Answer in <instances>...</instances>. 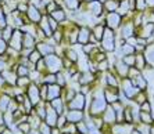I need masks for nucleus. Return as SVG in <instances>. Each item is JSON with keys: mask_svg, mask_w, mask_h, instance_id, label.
Masks as SVG:
<instances>
[{"mask_svg": "<svg viewBox=\"0 0 154 134\" xmlns=\"http://www.w3.org/2000/svg\"><path fill=\"white\" fill-rule=\"evenodd\" d=\"M22 50H35L36 49V37L32 36L31 33H24L22 37Z\"/></svg>", "mask_w": 154, "mask_h": 134, "instance_id": "20", "label": "nucleus"}, {"mask_svg": "<svg viewBox=\"0 0 154 134\" xmlns=\"http://www.w3.org/2000/svg\"><path fill=\"white\" fill-rule=\"evenodd\" d=\"M40 58H43V55H42V54H40L36 49H35V50H32V51H31V54L28 55V60H29V62L32 64V65H35V64L38 62V61H39Z\"/></svg>", "mask_w": 154, "mask_h": 134, "instance_id": "32", "label": "nucleus"}, {"mask_svg": "<svg viewBox=\"0 0 154 134\" xmlns=\"http://www.w3.org/2000/svg\"><path fill=\"white\" fill-rule=\"evenodd\" d=\"M99 1H101V3H104V1H106V0H99Z\"/></svg>", "mask_w": 154, "mask_h": 134, "instance_id": "60", "label": "nucleus"}, {"mask_svg": "<svg viewBox=\"0 0 154 134\" xmlns=\"http://www.w3.org/2000/svg\"><path fill=\"white\" fill-rule=\"evenodd\" d=\"M61 91H63V87L57 83L54 85H49L47 86V94H46V101H53L54 98L60 97Z\"/></svg>", "mask_w": 154, "mask_h": 134, "instance_id": "14", "label": "nucleus"}, {"mask_svg": "<svg viewBox=\"0 0 154 134\" xmlns=\"http://www.w3.org/2000/svg\"><path fill=\"white\" fill-rule=\"evenodd\" d=\"M117 120V113H115L114 108L112 106H107L106 111H104V122L106 123H112Z\"/></svg>", "mask_w": 154, "mask_h": 134, "instance_id": "24", "label": "nucleus"}, {"mask_svg": "<svg viewBox=\"0 0 154 134\" xmlns=\"http://www.w3.org/2000/svg\"><path fill=\"white\" fill-rule=\"evenodd\" d=\"M76 129H78L79 131H82V134H88V133H89V129L86 127V124H85V123H81V122L78 123Z\"/></svg>", "mask_w": 154, "mask_h": 134, "instance_id": "45", "label": "nucleus"}, {"mask_svg": "<svg viewBox=\"0 0 154 134\" xmlns=\"http://www.w3.org/2000/svg\"><path fill=\"white\" fill-rule=\"evenodd\" d=\"M147 8L146 1L144 0H135V6H133V11L136 13H144Z\"/></svg>", "mask_w": 154, "mask_h": 134, "instance_id": "34", "label": "nucleus"}, {"mask_svg": "<svg viewBox=\"0 0 154 134\" xmlns=\"http://www.w3.org/2000/svg\"><path fill=\"white\" fill-rule=\"evenodd\" d=\"M90 37H92V29L88 28V26H81L78 32V43L79 44H88L90 43Z\"/></svg>", "mask_w": 154, "mask_h": 134, "instance_id": "9", "label": "nucleus"}, {"mask_svg": "<svg viewBox=\"0 0 154 134\" xmlns=\"http://www.w3.org/2000/svg\"><path fill=\"white\" fill-rule=\"evenodd\" d=\"M6 50H7V42L2 37V39H0V54L4 53Z\"/></svg>", "mask_w": 154, "mask_h": 134, "instance_id": "47", "label": "nucleus"}, {"mask_svg": "<svg viewBox=\"0 0 154 134\" xmlns=\"http://www.w3.org/2000/svg\"><path fill=\"white\" fill-rule=\"evenodd\" d=\"M50 17H53L56 21L58 22V24H63L64 21H67V14H65V11L63 10V8H60L58 7L57 10H54L53 13H50Z\"/></svg>", "mask_w": 154, "mask_h": 134, "instance_id": "23", "label": "nucleus"}, {"mask_svg": "<svg viewBox=\"0 0 154 134\" xmlns=\"http://www.w3.org/2000/svg\"><path fill=\"white\" fill-rule=\"evenodd\" d=\"M22 37H24V32H21L20 29H15L13 32V36L11 39L8 40V44H10V49L15 50V51H22L24 46H22Z\"/></svg>", "mask_w": 154, "mask_h": 134, "instance_id": "6", "label": "nucleus"}, {"mask_svg": "<svg viewBox=\"0 0 154 134\" xmlns=\"http://www.w3.org/2000/svg\"><path fill=\"white\" fill-rule=\"evenodd\" d=\"M6 26H7L6 25V17H4V14L0 10V28H6Z\"/></svg>", "mask_w": 154, "mask_h": 134, "instance_id": "50", "label": "nucleus"}, {"mask_svg": "<svg viewBox=\"0 0 154 134\" xmlns=\"http://www.w3.org/2000/svg\"><path fill=\"white\" fill-rule=\"evenodd\" d=\"M137 130H139L142 134H150V129L147 127V123H144L143 126H139L137 127Z\"/></svg>", "mask_w": 154, "mask_h": 134, "instance_id": "46", "label": "nucleus"}, {"mask_svg": "<svg viewBox=\"0 0 154 134\" xmlns=\"http://www.w3.org/2000/svg\"><path fill=\"white\" fill-rule=\"evenodd\" d=\"M121 32H119V36H121L122 40H128L129 37L135 36L136 33V25L133 24V21H126L121 24Z\"/></svg>", "mask_w": 154, "mask_h": 134, "instance_id": "4", "label": "nucleus"}, {"mask_svg": "<svg viewBox=\"0 0 154 134\" xmlns=\"http://www.w3.org/2000/svg\"><path fill=\"white\" fill-rule=\"evenodd\" d=\"M122 60H124V62H125L128 67H135V60H136V57H135V54H131V55H124Z\"/></svg>", "mask_w": 154, "mask_h": 134, "instance_id": "39", "label": "nucleus"}, {"mask_svg": "<svg viewBox=\"0 0 154 134\" xmlns=\"http://www.w3.org/2000/svg\"><path fill=\"white\" fill-rule=\"evenodd\" d=\"M88 6V10L94 15V17H100L104 11V6L101 1L99 0H93V1H89V3H85Z\"/></svg>", "mask_w": 154, "mask_h": 134, "instance_id": "13", "label": "nucleus"}, {"mask_svg": "<svg viewBox=\"0 0 154 134\" xmlns=\"http://www.w3.org/2000/svg\"><path fill=\"white\" fill-rule=\"evenodd\" d=\"M143 55L146 58V62L150 68H154V42L147 43V46L143 50Z\"/></svg>", "mask_w": 154, "mask_h": 134, "instance_id": "15", "label": "nucleus"}, {"mask_svg": "<svg viewBox=\"0 0 154 134\" xmlns=\"http://www.w3.org/2000/svg\"><path fill=\"white\" fill-rule=\"evenodd\" d=\"M146 1V6L149 8H154V0H144Z\"/></svg>", "mask_w": 154, "mask_h": 134, "instance_id": "52", "label": "nucleus"}, {"mask_svg": "<svg viewBox=\"0 0 154 134\" xmlns=\"http://www.w3.org/2000/svg\"><path fill=\"white\" fill-rule=\"evenodd\" d=\"M13 26H6V28H3V33H2V37H3L6 42H8V40L11 39V36H13Z\"/></svg>", "mask_w": 154, "mask_h": 134, "instance_id": "38", "label": "nucleus"}, {"mask_svg": "<svg viewBox=\"0 0 154 134\" xmlns=\"http://www.w3.org/2000/svg\"><path fill=\"white\" fill-rule=\"evenodd\" d=\"M106 82H107V86H112V87H117L118 86V79L115 78V75L112 73H107L106 75Z\"/></svg>", "mask_w": 154, "mask_h": 134, "instance_id": "37", "label": "nucleus"}, {"mask_svg": "<svg viewBox=\"0 0 154 134\" xmlns=\"http://www.w3.org/2000/svg\"><path fill=\"white\" fill-rule=\"evenodd\" d=\"M28 98L31 100V103L33 104V105H36V104L40 103V90L39 87L35 85V83H31L28 87Z\"/></svg>", "mask_w": 154, "mask_h": 134, "instance_id": "12", "label": "nucleus"}, {"mask_svg": "<svg viewBox=\"0 0 154 134\" xmlns=\"http://www.w3.org/2000/svg\"><path fill=\"white\" fill-rule=\"evenodd\" d=\"M150 131H151V134H154V127L153 129H150Z\"/></svg>", "mask_w": 154, "mask_h": 134, "instance_id": "58", "label": "nucleus"}, {"mask_svg": "<svg viewBox=\"0 0 154 134\" xmlns=\"http://www.w3.org/2000/svg\"><path fill=\"white\" fill-rule=\"evenodd\" d=\"M68 10H78L81 7V0H63Z\"/></svg>", "mask_w": 154, "mask_h": 134, "instance_id": "31", "label": "nucleus"}, {"mask_svg": "<svg viewBox=\"0 0 154 134\" xmlns=\"http://www.w3.org/2000/svg\"><path fill=\"white\" fill-rule=\"evenodd\" d=\"M26 17H28V21H31L32 24H39L43 14L42 11L39 10V7H36L33 4H29L28 11H26Z\"/></svg>", "mask_w": 154, "mask_h": 134, "instance_id": "8", "label": "nucleus"}, {"mask_svg": "<svg viewBox=\"0 0 154 134\" xmlns=\"http://www.w3.org/2000/svg\"><path fill=\"white\" fill-rule=\"evenodd\" d=\"M104 97L107 100V103H115L118 101V88L112 87V86H107L104 88Z\"/></svg>", "mask_w": 154, "mask_h": 134, "instance_id": "17", "label": "nucleus"}, {"mask_svg": "<svg viewBox=\"0 0 154 134\" xmlns=\"http://www.w3.org/2000/svg\"><path fill=\"white\" fill-rule=\"evenodd\" d=\"M132 134H142V133H140V131L137 130V131H132Z\"/></svg>", "mask_w": 154, "mask_h": 134, "instance_id": "57", "label": "nucleus"}, {"mask_svg": "<svg viewBox=\"0 0 154 134\" xmlns=\"http://www.w3.org/2000/svg\"><path fill=\"white\" fill-rule=\"evenodd\" d=\"M92 97H93V101L90 105V113L99 115V113L104 112L107 108V100L104 97V90H101V88L94 90V93H92Z\"/></svg>", "mask_w": 154, "mask_h": 134, "instance_id": "1", "label": "nucleus"}, {"mask_svg": "<svg viewBox=\"0 0 154 134\" xmlns=\"http://www.w3.org/2000/svg\"><path fill=\"white\" fill-rule=\"evenodd\" d=\"M3 134H11V133H10V131H4Z\"/></svg>", "mask_w": 154, "mask_h": 134, "instance_id": "59", "label": "nucleus"}, {"mask_svg": "<svg viewBox=\"0 0 154 134\" xmlns=\"http://www.w3.org/2000/svg\"><path fill=\"white\" fill-rule=\"evenodd\" d=\"M3 68H4V62H2V61H0V71H2Z\"/></svg>", "mask_w": 154, "mask_h": 134, "instance_id": "54", "label": "nucleus"}, {"mask_svg": "<svg viewBox=\"0 0 154 134\" xmlns=\"http://www.w3.org/2000/svg\"><path fill=\"white\" fill-rule=\"evenodd\" d=\"M63 57H65V58H68L71 62H74V64H76L78 62V60H79V57H78V53H76L74 49H69V47H67V49L64 50V55Z\"/></svg>", "mask_w": 154, "mask_h": 134, "instance_id": "28", "label": "nucleus"}, {"mask_svg": "<svg viewBox=\"0 0 154 134\" xmlns=\"http://www.w3.org/2000/svg\"><path fill=\"white\" fill-rule=\"evenodd\" d=\"M104 10L107 13H112V11H117L119 7V0H106L103 3Z\"/></svg>", "mask_w": 154, "mask_h": 134, "instance_id": "26", "label": "nucleus"}, {"mask_svg": "<svg viewBox=\"0 0 154 134\" xmlns=\"http://www.w3.org/2000/svg\"><path fill=\"white\" fill-rule=\"evenodd\" d=\"M131 54H136V49H135V46L129 44L128 42L122 43V44H121V57L131 55Z\"/></svg>", "mask_w": 154, "mask_h": 134, "instance_id": "27", "label": "nucleus"}, {"mask_svg": "<svg viewBox=\"0 0 154 134\" xmlns=\"http://www.w3.org/2000/svg\"><path fill=\"white\" fill-rule=\"evenodd\" d=\"M32 134H38V133H32Z\"/></svg>", "mask_w": 154, "mask_h": 134, "instance_id": "63", "label": "nucleus"}, {"mask_svg": "<svg viewBox=\"0 0 154 134\" xmlns=\"http://www.w3.org/2000/svg\"><path fill=\"white\" fill-rule=\"evenodd\" d=\"M67 118V122H71V123H79L81 120L83 119V112L81 109H69L65 115Z\"/></svg>", "mask_w": 154, "mask_h": 134, "instance_id": "19", "label": "nucleus"}, {"mask_svg": "<svg viewBox=\"0 0 154 134\" xmlns=\"http://www.w3.org/2000/svg\"><path fill=\"white\" fill-rule=\"evenodd\" d=\"M51 106L56 109V112H57L58 115H63V100H61L60 97H57V98H54L53 101H51Z\"/></svg>", "mask_w": 154, "mask_h": 134, "instance_id": "33", "label": "nucleus"}, {"mask_svg": "<svg viewBox=\"0 0 154 134\" xmlns=\"http://www.w3.org/2000/svg\"><path fill=\"white\" fill-rule=\"evenodd\" d=\"M153 119H154V111H153Z\"/></svg>", "mask_w": 154, "mask_h": 134, "instance_id": "61", "label": "nucleus"}, {"mask_svg": "<svg viewBox=\"0 0 154 134\" xmlns=\"http://www.w3.org/2000/svg\"><path fill=\"white\" fill-rule=\"evenodd\" d=\"M89 134H99V133L96 130H92V131H89Z\"/></svg>", "mask_w": 154, "mask_h": 134, "instance_id": "55", "label": "nucleus"}, {"mask_svg": "<svg viewBox=\"0 0 154 134\" xmlns=\"http://www.w3.org/2000/svg\"><path fill=\"white\" fill-rule=\"evenodd\" d=\"M121 87H122V91L125 93V95H126V97H129V98H133L137 93L142 91V90H139L136 86L133 85L132 80H131L129 78H124V79H122V80H121Z\"/></svg>", "mask_w": 154, "mask_h": 134, "instance_id": "7", "label": "nucleus"}, {"mask_svg": "<svg viewBox=\"0 0 154 134\" xmlns=\"http://www.w3.org/2000/svg\"><path fill=\"white\" fill-rule=\"evenodd\" d=\"M17 75H18V78H21V76H29V68L26 67V65H24V64L18 65Z\"/></svg>", "mask_w": 154, "mask_h": 134, "instance_id": "36", "label": "nucleus"}, {"mask_svg": "<svg viewBox=\"0 0 154 134\" xmlns=\"http://www.w3.org/2000/svg\"><path fill=\"white\" fill-rule=\"evenodd\" d=\"M29 129H31V124L28 123H24V124H20V130H22L24 133H29Z\"/></svg>", "mask_w": 154, "mask_h": 134, "instance_id": "51", "label": "nucleus"}, {"mask_svg": "<svg viewBox=\"0 0 154 134\" xmlns=\"http://www.w3.org/2000/svg\"><path fill=\"white\" fill-rule=\"evenodd\" d=\"M76 130H78V129H76V127L74 126V124H71V122H68V124H67V127H65V129H64V133H71V134H75V133H76Z\"/></svg>", "mask_w": 154, "mask_h": 134, "instance_id": "42", "label": "nucleus"}, {"mask_svg": "<svg viewBox=\"0 0 154 134\" xmlns=\"http://www.w3.org/2000/svg\"><path fill=\"white\" fill-rule=\"evenodd\" d=\"M115 67V73H117V76H119V78H128V72H129V68L125 62H124V60L122 58H118V60L115 61L114 64Z\"/></svg>", "mask_w": 154, "mask_h": 134, "instance_id": "11", "label": "nucleus"}, {"mask_svg": "<svg viewBox=\"0 0 154 134\" xmlns=\"http://www.w3.org/2000/svg\"><path fill=\"white\" fill-rule=\"evenodd\" d=\"M4 78V80H7L8 83H11V85H17V80H18V75L15 73V72H13V71H4L3 72V75H2Z\"/></svg>", "mask_w": 154, "mask_h": 134, "instance_id": "29", "label": "nucleus"}, {"mask_svg": "<svg viewBox=\"0 0 154 134\" xmlns=\"http://www.w3.org/2000/svg\"><path fill=\"white\" fill-rule=\"evenodd\" d=\"M65 120H67L65 115H61V116L57 119V126H58V127H63V126L65 124Z\"/></svg>", "mask_w": 154, "mask_h": 134, "instance_id": "49", "label": "nucleus"}, {"mask_svg": "<svg viewBox=\"0 0 154 134\" xmlns=\"http://www.w3.org/2000/svg\"><path fill=\"white\" fill-rule=\"evenodd\" d=\"M51 134H61V133L57 130V129H53V130H51Z\"/></svg>", "mask_w": 154, "mask_h": 134, "instance_id": "53", "label": "nucleus"}, {"mask_svg": "<svg viewBox=\"0 0 154 134\" xmlns=\"http://www.w3.org/2000/svg\"><path fill=\"white\" fill-rule=\"evenodd\" d=\"M122 24V15L118 14L117 11H112V13H107L106 15V26L110 29H118Z\"/></svg>", "mask_w": 154, "mask_h": 134, "instance_id": "5", "label": "nucleus"}, {"mask_svg": "<svg viewBox=\"0 0 154 134\" xmlns=\"http://www.w3.org/2000/svg\"><path fill=\"white\" fill-rule=\"evenodd\" d=\"M135 57H136V60H135V67H136L139 71H144L147 67V62H146V58H144L143 53H136Z\"/></svg>", "mask_w": 154, "mask_h": 134, "instance_id": "25", "label": "nucleus"}, {"mask_svg": "<svg viewBox=\"0 0 154 134\" xmlns=\"http://www.w3.org/2000/svg\"><path fill=\"white\" fill-rule=\"evenodd\" d=\"M100 49L106 53H112L115 50V33L114 29H110L106 26L103 33V37L100 40Z\"/></svg>", "mask_w": 154, "mask_h": 134, "instance_id": "3", "label": "nucleus"}, {"mask_svg": "<svg viewBox=\"0 0 154 134\" xmlns=\"http://www.w3.org/2000/svg\"><path fill=\"white\" fill-rule=\"evenodd\" d=\"M140 109L143 111V112H150V104H149V101H144V103L140 105Z\"/></svg>", "mask_w": 154, "mask_h": 134, "instance_id": "48", "label": "nucleus"}, {"mask_svg": "<svg viewBox=\"0 0 154 134\" xmlns=\"http://www.w3.org/2000/svg\"><path fill=\"white\" fill-rule=\"evenodd\" d=\"M65 134H69V133H65Z\"/></svg>", "mask_w": 154, "mask_h": 134, "instance_id": "64", "label": "nucleus"}, {"mask_svg": "<svg viewBox=\"0 0 154 134\" xmlns=\"http://www.w3.org/2000/svg\"><path fill=\"white\" fill-rule=\"evenodd\" d=\"M140 119H142L143 123H147V124H150L153 122V116L149 112H143V111L140 112Z\"/></svg>", "mask_w": 154, "mask_h": 134, "instance_id": "40", "label": "nucleus"}, {"mask_svg": "<svg viewBox=\"0 0 154 134\" xmlns=\"http://www.w3.org/2000/svg\"><path fill=\"white\" fill-rule=\"evenodd\" d=\"M68 106H69V109H81L82 111L83 106H85V94L76 93L75 97L68 103Z\"/></svg>", "mask_w": 154, "mask_h": 134, "instance_id": "10", "label": "nucleus"}, {"mask_svg": "<svg viewBox=\"0 0 154 134\" xmlns=\"http://www.w3.org/2000/svg\"><path fill=\"white\" fill-rule=\"evenodd\" d=\"M104 29H106V25L104 24H96L92 28V36L94 37L96 42H100L101 37H103V33H104Z\"/></svg>", "mask_w": 154, "mask_h": 134, "instance_id": "21", "label": "nucleus"}, {"mask_svg": "<svg viewBox=\"0 0 154 134\" xmlns=\"http://www.w3.org/2000/svg\"><path fill=\"white\" fill-rule=\"evenodd\" d=\"M39 130H40V133L42 134H51V130H50V126L47 123H43L42 126L39 127Z\"/></svg>", "mask_w": 154, "mask_h": 134, "instance_id": "43", "label": "nucleus"}, {"mask_svg": "<svg viewBox=\"0 0 154 134\" xmlns=\"http://www.w3.org/2000/svg\"><path fill=\"white\" fill-rule=\"evenodd\" d=\"M131 80H132L133 85L136 86V87L139 88V90H142V91H143L144 88L147 87V80H146V78H144V76H143L142 73L137 75V76H135V78H132Z\"/></svg>", "mask_w": 154, "mask_h": 134, "instance_id": "22", "label": "nucleus"}, {"mask_svg": "<svg viewBox=\"0 0 154 134\" xmlns=\"http://www.w3.org/2000/svg\"><path fill=\"white\" fill-rule=\"evenodd\" d=\"M153 37H154V31H153Z\"/></svg>", "mask_w": 154, "mask_h": 134, "instance_id": "62", "label": "nucleus"}, {"mask_svg": "<svg viewBox=\"0 0 154 134\" xmlns=\"http://www.w3.org/2000/svg\"><path fill=\"white\" fill-rule=\"evenodd\" d=\"M43 83H46V85H54V83H57V76L56 73H49L47 72L45 75V78H43Z\"/></svg>", "mask_w": 154, "mask_h": 134, "instance_id": "35", "label": "nucleus"}, {"mask_svg": "<svg viewBox=\"0 0 154 134\" xmlns=\"http://www.w3.org/2000/svg\"><path fill=\"white\" fill-rule=\"evenodd\" d=\"M97 65H99V67H97V69H99V71H107V69H108V61L107 60L101 61V62H99Z\"/></svg>", "mask_w": 154, "mask_h": 134, "instance_id": "44", "label": "nucleus"}, {"mask_svg": "<svg viewBox=\"0 0 154 134\" xmlns=\"http://www.w3.org/2000/svg\"><path fill=\"white\" fill-rule=\"evenodd\" d=\"M36 50H38L43 57H46L56 51V46H54V44H49V43H46V42H39V43H36Z\"/></svg>", "mask_w": 154, "mask_h": 134, "instance_id": "16", "label": "nucleus"}, {"mask_svg": "<svg viewBox=\"0 0 154 134\" xmlns=\"http://www.w3.org/2000/svg\"><path fill=\"white\" fill-rule=\"evenodd\" d=\"M57 112L54 109L53 106L50 105H46V123L49 126H56L57 124Z\"/></svg>", "mask_w": 154, "mask_h": 134, "instance_id": "18", "label": "nucleus"}, {"mask_svg": "<svg viewBox=\"0 0 154 134\" xmlns=\"http://www.w3.org/2000/svg\"><path fill=\"white\" fill-rule=\"evenodd\" d=\"M114 134H132V126L128 124H119V126L114 127Z\"/></svg>", "mask_w": 154, "mask_h": 134, "instance_id": "30", "label": "nucleus"}, {"mask_svg": "<svg viewBox=\"0 0 154 134\" xmlns=\"http://www.w3.org/2000/svg\"><path fill=\"white\" fill-rule=\"evenodd\" d=\"M81 1H83V3H89V1H93V0H81Z\"/></svg>", "mask_w": 154, "mask_h": 134, "instance_id": "56", "label": "nucleus"}, {"mask_svg": "<svg viewBox=\"0 0 154 134\" xmlns=\"http://www.w3.org/2000/svg\"><path fill=\"white\" fill-rule=\"evenodd\" d=\"M8 104H10V98H8V97H3L2 101H0V109L6 111L7 109V106H8Z\"/></svg>", "mask_w": 154, "mask_h": 134, "instance_id": "41", "label": "nucleus"}, {"mask_svg": "<svg viewBox=\"0 0 154 134\" xmlns=\"http://www.w3.org/2000/svg\"><path fill=\"white\" fill-rule=\"evenodd\" d=\"M45 62H46V68L49 73H58L64 69V62H63V57H58L56 54H49V55L43 57Z\"/></svg>", "mask_w": 154, "mask_h": 134, "instance_id": "2", "label": "nucleus"}]
</instances>
